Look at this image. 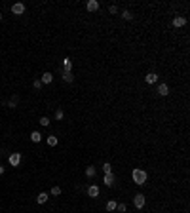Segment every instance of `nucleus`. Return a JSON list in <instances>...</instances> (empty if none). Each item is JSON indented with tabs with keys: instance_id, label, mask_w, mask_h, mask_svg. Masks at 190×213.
<instances>
[{
	"instance_id": "nucleus-1",
	"label": "nucleus",
	"mask_w": 190,
	"mask_h": 213,
	"mask_svg": "<svg viewBox=\"0 0 190 213\" xmlns=\"http://www.w3.org/2000/svg\"><path fill=\"white\" fill-rule=\"evenodd\" d=\"M131 177H133V183H135L137 186H143L144 183L148 181V173L144 170H141V167H135V170L131 171Z\"/></svg>"
},
{
	"instance_id": "nucleus-2",
	"label": "nucleus",
	"mask_w": 190,
	"mask_h": 213,
	"mask_svg": "<svg viewBox=\"0 0 190 213\" xmlns=\"http://www.w3.org/2000/svg\"><path fill=\"white\" fill-rule=\"evenodd\" d=\"M144 202H147V200H144V194H143V192H137L135 196H133V206H135L137 209H143V207H144Z\"/></svg>"
},
{
	"instance_id": "nucleus-3",
	"label": "nucleus",
	"mask_w": 190,
	"mask_h": 213,
	"mask_svg": "<svg viewBox=\"0 0 190 213\" xmlns=\"http://www.w3.org/2000/svg\"><path fill=\"white\" fill-rule=\"evenodd\" d=\"M8 162H10V166H12V167H17V166L21 164V154H19V152H12V154L8 156Z\"/></svg>"
},
{
	"instance_id": "nucleus-4",
	"label": "nucleus",
	"mask_w": 190,
	"mask_h": 213,
	"mask_svg": "<svg viewBox=\"0 0 190 213\" xmlns=\"http://www.w3.org/2000/svg\"><path fill=\"white\" fill-rule=\"evenodd\" d=\"M12 14H14V15H23V14H25V4H23V2L12 4Z\"/></svg>"
},
{
	"instance_id": "nucleus-5",
	"label": "nucleus",
	"mask_w": 190,
	"mask_h": 213,
	"mask_svg": "<svg viewBox=\"0 0 190 213\" xmlns=\"http://www.w3.org/2000/svg\"><path fill=\"white\" fill-rule=\"evenodd\" d=\"M184 25H186V17L184 15H175L173 17V27L179 29V27H184Z\"/></svg>"
},
{
	"instance_id": "nucleus-6",
	"label": "nucleus",
	"mask_w": 190,
	"mask_h": 213,
	"mask_svg": "<svg viewBox=\"0 0 190 213\" xmlns=\"http://www.w3.org/2000/svg\"><path fill=\"white\" fill-rule=\"evenodd\" d=\"M99 192H101V190H99L97 185H89V186H87V196H89V198H97Z\"/></svg>"
},
{
	"instance_id": "nucleus-7",
	"label": "nucleus",
	"mask_w": 190,
	"mask_h": 213,
	"mask_svg": "<svg viewBox=\"0 0 190 213\" xmlns=\"http://www.w3.org/2000/svg\"><path fill=\"white\" fill-rule=\"evenodd\" d=\"M114 181H116V177H114L112 173H105V177H103L105 186H114Z\"/></svg>"
},
{
	"instance_id": "nucleus-8",
	"label": "nucleus",
	"mask_w": 190,
	"mask_h": 213,
	"mask_svg": "<svg viewBox=\"0 0 190 213\" xmlns=\"http://www.w3.org/2000/svg\"><path fill=\"white\" fill-rule=\"evenodd\" d=\"M86 10H87V12H97V10H99V2H97V0H87V2H86Z\"/></svg>"
},
{
	"instance_id": "nucleus-9",
	"label": "nucleus",
	"mask_w": 190,
	"mask_h": 213,
	"mask_svg": "<svg viewBox=\"0 0 190 213\" xmlns=\"http://www.w3.org/2000/svg\"><path fill=\"white\" fill-rule=\"evenodd\" d=\"M144 82H147V84H156V82H158V74H156V72H147Z\"/></svg>"
},
{
	"instance_id": "nucleus-10",
	"label": "nucleus",
	"mask_w": 190,
	"mask_h": 213,
	"mask_svg": "<svg viewBox=\"0 0 190 213\" xmlns=\"http://www.w3.org/2000/svg\"><path fill=\"white\" fill-rule=\"evenodd\" d=\"M63 72H72V61H71V57H65L63 59Z\"/></svg>"
},
{
	"instance_id": "nucleus-11",
	"label": "nucleus",
	"mask_w": 190,
	"mask_h": 213,
	"mask_svg": "<svg viewBox=\"0 0 190 213\" xmlns=\"http://www.w3.org/2000/svg\"><path fill=\"white\" fill-rule=\"evenodd\" d=\"M40 82H42V86H44V84H51V82H53V74H51V72H44L42 78H40Z\"/></svg>"
},
{
	"instance_id": "nucleus-12",
	"label": "nucleus",
	"mask_w": 190,
	"mask_h": 213,
	"mask_svg": "<svg viewBox=\"0 0 190 213\" xmlns=\"http://www.w3.org/2000/svg\"><path fill=\"white\" fill-rule=\"evenodd\" d=\"M158 95H162V97L169 95V86H167V84H160L158 86Z\"/></svg>"
},
{
	"instance_id": "nucleus-13",
	"label": "nucleus",
	"mask_w": 190,
	"mask_h": 213,
	"mask_svg": "<svg viewBox=\"0 0 190 213\" xmlns=\"http://www.w3.org/2000/svg\"><path fill=\"white\" fill-rule=\"evenodd\" d=\"M48 200H50V194H48V192H40V194L36 196V202H38L40 206H42V204H46Z\"/></svg>"
},
{
	"instance_id": "nucleus-14",
	"label": "nucleus",
	"mask_w": 190,
	"mask_h": 213,
	"mask_svg": "<svg viewBox=\"0 0 190 213\" xmlns=\"http://www.w3.org/2000/svg\"><path fill=\"white\" fill-rule=\"evenodd\" d=\"M95 175H97V170H95L93 166H87V167H86V177H87V179H93Z\"/></svg>"
},
{
	"instance_id": "nucleus-15",
	"label": "nucleus",
	"mask_w": 190,
	"mask_h": 213,
	"mask_svg": "<svg viewBox=\"0 0 190 213\" xmlns=\"http://www.w3.org/2000/svg\"><path fill=\"white\" fill-rule=\"evenodd\" d=\"M30 141H32V143H40V141H42V133H40V131H32V133H30Z\"/></svg>"
},
{
	"instance_id": "nucleus-16",
	"label": "nucleus",
	"mask_w": 190,
	"mask_h": 213,
	"mask_svg": "<svg viewBox=\"0 0 190 213\" xmlns=\"http://www.w3.org/2000/svg\"><path fill=\"white\" fill-rule=\"evenodd\" d=\"M133 17H135V15H133V14L129 12V10H124V12H122V19H126V21H133Z\"/></svg>"
},
{
	"instance_id": "nucleus-17",
	"label": "nucleus",
	"mask_w": 190,
	"mask_h": 213,
	"mask_svg": "<svg viewBox=\"0 0 190 213\" xmlns=\"http://www.w3.org/2000/svg\"><path fill=\"white\" fill-rule=\"evenodd\" d=\"M63 80H65L67 84L74 82V76H72V72H63Z\"/></svg>"
},
{
	"instance_id": "nucleus-18",
	"label": "nucleus",
	"mask_w": 190,
	"mask_h": 213,
	"mask_svg": "<svg viewBox=\"0 0 190 213\" xmlns=\"http://www.w3.org/2000/svg\"><path fill=\"white\" fill-rule=\"evenodd\" d=\"M48 145H50V147H57V137H55V135H48Z\"/></svg>"
},
{
	"instance_id": "nucleus-19",
	"label": "nucleus",
	"mask_w": 190,
	"mask_h": 213,
	"mask_svg": "<svg viewBox=\"0 0 190 213\" xmlns=\"http://www.w3.org/2000/svg\"><path fill=\"white\" fill-rule=\"evenodd\" d=\"M107 211H116V202L114 200H108L107 202Z\"/></svg>"
},
{
	"instance_id": "nucleus-20",
	"label": "nucleus",
	"mask_w": 190,
	"mask_h": 213,
	"mask_svg": "<svg viewBox=\"0 0 190 213\" xmlns=\"http://www.w3.org/2000/svg\"><path fill=\"white\" fill-rule=\"evenodd\" d=\"M17 103H19V97H17V95H14L12 99H10V103H8V105H10V109H15V107H17Z\"/></svg>"
},
{
	"instance_id": "nucleus-21",
	"label": "nucleus",
	"mask_w": 190,
	"mask_h": 213,
	"mask_svg": "<svg viewBox=\"0 0 190 213\" xmlns=\"http://www.w3.org/2000/svg\"><path fill=\"white\" fill-rule=\"evenodd\" d=\"M59 194H61V186H51L50 196H59Z\"/></svg>"
},
{
	"instance_id": "nucleus-22",
	"label": "nucleus",
	"mask_w": 190,
	"mask_h": 213,
	"mask_svg": "<svg viewBox=\"0 0 190 213\" xmlns=\"http://www.w3.org/2000/svg\"><path fill=\"white\" fill-rule=\"evenodd\" d=\"M116 211H118V213H126V211H127V206H126V204H116Z\"/></svg>"
},
{
	"instance_id": "nucleus-23",
	"label": "nucleus",
	"mask_w": 190,
	"mask_h": 213,
	"mask_svg": "<svg viewBox=\"0 0 190 213\" xmlns=\"http://www.w3.org/2000/svg\"><path fill=\"white\" fill-rule=\"evenodd\" d=\"M63 118H65L63 109H57V110H55V120H63Z\"/></svg>"
},
{
	"instance_id": "nucleus-24",
	"label": "nucleus",
	"mask_w": 190,
	"mask_h": 213,
	"mask_svg": "<svg viewBox=\"0 0 190 213\" xmlns=\"http://www.w3.org/2000/svg\"><path fill=\"white\" fill-rule=\"evenodd\" d=\"M103 171H105V173H112V166H110L108 162H105V164H103Z\"/></svg>"
},
{
	"instance_id": "nucleus-25",
	"label": "nucleus",
	"mask_w": 190,
	"mask_h": 213,
	"mask_svg": "<svg viewBox=\"0 0 190 213\" xmlns=\"http://www.w3.org/2000/svg\"><path fill=\"white\" fill-rule=\"evenodd\" d=\"M40 124H42L44 128H48V126H50V118H48V116H42V118H40Z\"/></svg>"
},
{
	"instance_id": "nucleus-26",
	"label": "nucleus",
	"mask_w": 190,
	"mask_h": 213,
	"mask_svg": "<svg viewBox=\"0 0 190 213\" xmlns=\"http://www.w3.org/2000/svg\"><path fill=\"white\" fill-rule=\"evenodd\" d=\"M108 12H110V14H112V15H114V14H118V6H114V4H112V6H110V8H108Z\"/></svg>"
},
{
	"instance_id": "nucleus-27",
	"label": "nucleus",
	"mask_w": 190,
	"mask_h": 213,
	"mask_svg": "<svg viewBox=\"0 0 190 213\" xmlns=\"http://www.w3.org/2000/svg\"><path fill=\"white\" fill-rule=\"evenodd\" d=\"M32 86H34V89H40V88H42V82H40V80H34V82H32Z\"/></svg>"
},
{
	"instance_id": "nucleus-28",
	"label": "nucleus",
	"mask_w": 190,
	"mask_h": 213,
	"mask_svg": "<svg viewBox=\"0 0 190 213\" xmlns=\"http://www.w3.org/2000/svg\"><path fill=\"white\" fill-rule=\"evenodd\" d=\"M2 173H4V166H2V164H0V175H2Z\"/></svg>"
},
{
	"instance_id": "nucleus-29",
	"label": "nucleus",
	"mask_w": 190,
	"mask_h": 213,
	"mask_svg": "<svg viewBox=\"0 0 190 213\" xmlns=\"http://www.w3.org/2000/svg\"><path fill=\"white\" fill-rule=\"evenodd\" d=\"M0 21H2V12H0Z\"/></svg>"
}]
</instances>
